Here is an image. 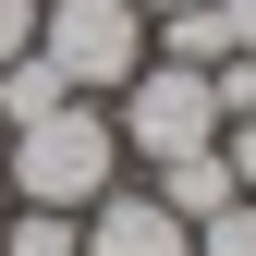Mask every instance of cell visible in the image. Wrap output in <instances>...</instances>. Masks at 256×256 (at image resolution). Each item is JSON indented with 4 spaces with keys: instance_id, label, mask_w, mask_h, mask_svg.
Wrapping results in <instances>:
<instances>
[{
    "instance_id": "cell-1",
    "label": "cell",
    "mask_w": 256,
    "mask_h": 256,
    "mask_svg": "<svg viewBox=\"0 0 256 256\" xmlns=\"http://www.w3.org/2000/svg\"><path fill=\"white\" fill-rule=\"evenodd\" d=\"M122 171L134 158L110 134V98H61V110H37V122L0 134V196L12 208H98Z\"/></svg>"
},
{
    "instance_id": "cell-2",
    "label": "cell",
    "mask_w": 256,
    "mask_h": 256,
    "mask_svg": "<svg viewBox=\"0 0 256 256\" xmlns=\"http://www.w3.org/2000/svg\"><path fill=\"white\" fill-rule=\"evenodd\" d=\"M37 49L61 61L74 98H122V86L146 74L158 24H146V0H37Z\"/></svg>"
},
{
    "instance_id": "cell-3",
    "label": "cell",
    "mask_w": 256,
    "mask_h": 256,
    "mask_svg": "<svg viewBox=\"0 0 256 256\" xmlns=\"http://www.w3.org/2000/svg\"><path fill=\"white\" fill-rule=\"evenodd\" d=\"M110 134H122V158H134V171H158V158H183V146L220 134V98H208L196 61H158V49H146V74L110 98Z\"/></svg>"
},
{
    "instance_id": "cell-4",
    "label": "cell",
    "mask_w": 256,
    "mask_h": 256,
    "mask_svg": "<svg viewBox=\"0 0 256 256\" xmlns=\"http://www.w3.org/2000/svg\"><path fill=\"white\" fill-rule=\"evenodd\" d=\"M86 256H196V232H183L146 183H110V196L86 208Z\"/></svg>"
},
{
    "instance_id": "cell-5",
    "label": "cell",
    "mask_w": 256,
    "mask_h": 256,
    "mask_svg": "<svg viewBox=\"0 0 256 256\" xmlns=\"http://www.w3.org/2000/svg\"><path fill=\"white\" fill-rule=\"evenodd\" d=\"M146 196L171 208L183 232H196V220H208V208H232L244 183H232V158H220V134H208V146H183V158H158V171H146Z\"/></svg>"
},
{
    "instance_id": "cell-6",
    "label": "cell",
    "mask_w": 256,
    "mask_h": 256,
    "mask_svg": "<svg viewBox=\"0 0 256 256\" xmlns=\"http://www.w3.org/2000/svg\"><path fill=\"white\" fill-rule=\"evenodd\" d=\"M61 98H74V86H61L49 49H12V61H0V134H12V122H37V110H61Z\"/></svg>"
},
{
    "instance_id": "cell-7",
    "label": "cell",
    "mask_w": 256,
    "mask_h": 256,
    "mask_svg": "<svg viewBox=\"0 0 256 256\" xmlns=\"http://www.w3.org/2000/svg\"><path fill=\"white\" fill-rule=\"evenodd\" d=\"M0 256H86V208H0Z\"/></svg>"
},
{
    "instance_id": "cell-8",
    "label": "cell",
    "mask_w": 256,
    "mask_h": 256,
    "mask_svg": "<svg viewBox=\"0 0 256 256\" xmlns=\"http://www.w3.org/2000/svg\"><path fill=\"white\" fill-rule=\"evenodd\" d=\"M196 256H256V196L208 208V220H196Z\"/></svg>"
},
{
    "instance_id": "cell-9",
    "label": "cell",
    "mask_w": 256,
    "mask_h": 256,
    "mask_svg": "<svg viewBox=\"0 0 256 256\" xmlns=\"http://www.w3.org/2000/svg\"><path fill=\"white\" fill-rule=\"evenodd\" d=\"M208 98H220V122H244V110H256V49H232V61H208Z\"/></svg>"
},
{
    "instance_id": "cell-10",
    "label": "cell",
    "mask_w": 256,
    "mask_h": 256,
    "mask_svg": "<svg viewBox=\"0 0 256 256\" xmlns=\"http://www.w3.org/2000/svg\"><path fill=\"white\" fill-rule=\"evenodd\" d=\"M220 158H232V183L256 196V110H244V122H220Z\"/></svg>"
},
{
    "instance_id": "cell-11",
    "label": "cell",
    "mask_w": 256,
    "mask_h": 256,
    "mask_svg": "<svg viewBox=\"0 0 256 256\" xmlns=\"http://www.w3.org/2000/svg\"><path fill=\"white\" fill-rule=\"evenodd\" d=\"M12 49H37V0H0V61Z\"/></svg>"
},
{
    "instance_id": "cell-12",
    "label": "cell",
    "mask_w": 256,
    "mask_h": 256,
    "mask_svg": "<svg viewBox=\"0 0 256 256\" xmlns=\"http://www.w3.org/2000/svg\"><path fill=\"white\" fill-rule=\"evenodd\" d=\"M208 12H220V37H232V49H256V0H208Z\"/></svg>"
},
{
    "instance_id": "cell-13",
    "label": "cell",
    "mask_w": 256,
    "mask_h": 256,
    "mask_svg": "<svg viewBox=\"0 0 256 256\" xmlns=\"http://www.w3.org/2000/svg\"><path fill=\"white\" fill-rule=\"evenodd\" d=\"M146 12H183V0H146Z\"/></svg>"
},
{
    "instance_id": "cell-14",
    "label": "cell",
    "mask_w": 256,
    "mask_h": 256,
    "mask_svg": "<svg viewBox=\"0 0 256 256\" xmlns=\"http://www.w3.org/2000/svg\"><path fill=\"white\" fill-rule=\"evenodd\" d=\"M0 208H12V196H0Z\"/></svg>"
}]
</instances>
